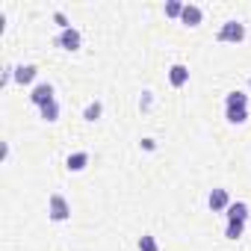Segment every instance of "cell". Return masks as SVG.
<instances>
[{"label":"cell","mask_w":251,"mask_h":251,"mask_svg":"<svg viewBox=\"0 0 251 251\" xmlns=\"http://www.w3.org/2000/svg\"><path fill=\"white\" fill-rule=\"evenodd\" d=\"M142 148L145 151H154V139H142Z\"/></svg>","instance_id":"d6986e66"},{"label":"cell","mask_w":251,"mask_h":251,"mask_svg":"<svg viewBox=\"0 0 251 251\" xmlns=\"http://www.w3.org/2000/svg\"><path fill=\"white\" fill-rule=\"evenodd\" d=\"M216 39H219V42H242V39H245V24H239V21H225Z\"/></svg>","instance_id":"7a4b0ae2"},{"label":"cell","mask_w":251,"mask_h":251,"mask_svg":"<svg viewBox=\"0 0 251 251\" xmlns=\"http://www.w3.org/2000/svg\"><path fill=\"white\" fill-rule=\"evenodd\" d=\"M36 74H39V68H36V65H18V68H15V83L27 86V83H33V80H36Z\"/></svg>","instance_id":"ba28073f"},{"label":"cell","mask_w":251,"mask_h":251,"mask_svg":"<svg viewBox=\"0 0 251 251\" xmlns=\"http://www.w3.org/2000/svg\"><path fill=\"white\" fill-rule=\"evenodd\" d=\"M242 230H245V222H227L225 236H227V239H239V236H242Z\"/></svg>","instance_id":"4fadbf2b"},{"label":"cell","mask_w":251,"mask_h":251,"mask_svg":"<svg viewBox=\"0 0 251 251\" xmlns=\"http://www.w3.org/2000/svg\"><path fill=\"white\" fill-rule=\"evenodd\" d=\"M201 18H204L201 6H195V3H186V6H183V15H180V21H183L186 27H198V24H201Z\"/></svg>","instance_id":"5b68a950"},{"label":"cell","mask_w":251,"mask_h":251,"mask_svg":"<svg viewBox=\"0 0 251 251\" xmlns=\"http://www.w3.org/2000/svg\"><path fill=\"white\" fill-rule=\"evenodd\" d=\"M42 118H45V121H56V118H59V103L50 100L48 106H42Z\"/></svg>","instance_id":"5bb4252c"},{"label":"cell","mask_w":251,"mask_h":251,"mask_svg":"<svg viewBox=\"0 0 251 251\" xmlns=\"http://www.w3.org/2000/svg\"><path fill=\"white\" fill-rule=\"evenodd\" d=\"M56 45L62 48V50H77L80 48V33L71 27V30H62L59 33V39H56Z\"/></svg>","instance_id":"277c9868"},{"label":"cell","mask_w":251,"mask_h":251,"mask_svg":"<svg viewBox=\"0 0 251 251\" xmlns=\"http://www.w3.org/2000/svg\"><path fill=\"white\" fill-rule=\"evenodd\" d=\"M227 207H230L227 189H213V192H210V210L219 213V210H227Z\"/></svg>","instance_id":"52a82bcc"},{"label":"cell","mask_w":251,"mask_h":251,"mask_svg":"<svg viewBox=\"0 0 251 251\" xmlns=\"http://www.w3.org/2000/svg\"><path fill=\"white\" fill-rule=\"evenodd\" d=\"M139 251H160V245H157V239L154 236H139Z\"/></svg>","instance_id":"e0dca14e"},{"label":"cell","mask_w":251,"mask_h":251,"mask_svg":"<svg viewBox=\"0 0 251 251\" xmlns=\"http://www.w3.org/2000/svg\"><path fill=\"white\" fill-rule=\"evenodd\" d=\"M48 216L53 222H65V219H71V204L62 195H50L48 198Z\"/></svg>","instance_id":"6da1fadb"},{"label":"cell","mask_w":251,"mask_h":251,"mask_svg":"<svg viewBox=\"0 0 251 251\" xmlns=\"http://www.w3.org/2000/svg\"><path fill=\"white\" fill-rule=\"evenodd\" d=\"M225 106H248V95H242V92H230V95L225 98Z\"/></svg>","instance_id":"7c38bea8"},{"label":"cell","mask_w":251,"mask_h":251,"mask_svg":"<svg viewBox=\"0 0 251 251\" xmlns=\"http://www.w3.org/2000/svg\"><path fill=\"white\" fill-rule=\"evenodd\" d=\"M65 166H68V172H83V169L89 166V154H86V151H77V154H71V157L65 160Z\"/></svg>","instance_id":"8fae6325"},{"label":"cell","mask_w":251,"mask_h":251,"mask_svg":"<svg viewBox=\"0 0 251 251\" xmlns=\"http://www.w3.org/2000/svg\"><path fill=\"white\" fill-rule=\"evenodd\" d=\"M30 100H33V103H36L39 109H42V106H48L50 100H56V98H53V86H50V83H39V86L33 89Z\"/></svg>","instance_id":"3957f363"},{"label":"cell","mask_w":251,"mask_h":251,"mask_svg":"<svg viewBox=\"0 0 251 251\" xmlns=\"http://www.w3.org/2000/svg\"><path fill=\"white\" fill-rule=\"evenodd\" d=\"M183 6H186V3L169 0V3H166V15H169V18H180V15H183Z\"/></svg>","instance_id":"2e32d148"},{"label":"cell","mask_w":251,"mask_h":251,"mask_svg":"<svg viewBox=\"0 0 251 251\" xmlns=\"http://www.w3.org/2000/svg\"><path fill=\"white\" fill-rule=\"evenodd\" d=\"M53 21H56V24H59L62 30H71V24H68V18H65L62 12H53Z\"/></svg>","instance_id":"ac0fdd59"},{"label":"cell","mask_w":251,"mask_h":251,"mask_svg":"<svg viewBox=\"0 0 251 251\" xmlns=\"http://www.w3.org/2000/svg\"><path fill=\"white\" fill-rule=\"evenodd\" d=\"M100 112H103V106H100V103L95 100V103H89V106H86L83 118H86V121H98V118H100Z\"/></svg>","instance_id":"9a60e30c"},{"label":"cell","mask_w":251,"mask_h":251,"mask_svg":"<svg viewBox=\"0 0 251 251\" xmlns=\"http://www.w3.org/2000/svg\"><path fill=\"white\" fill-rule=\"evenodd\" d=\"M225 118L230 124H245L248 121V106H225Z\"/></svg>","instance_id":"9c48e42d"},{"label":"cell","mask_w":251,"mask_h":251,"mask_svg":"<svg viewBox=\"0 0 251 251\" xmlns=\"http://www.w3.org/2000/svg\"><path fill=\"white\" fill-rule=\"evenodd\" d=\"M248 219V204L245 201H233L227 207V222H245Z\"/></svg>","instance_id":"30bf717a"},{"label":"cell","mask_w":251,"mask_h":251,"mask_svg":"<svg viewBox=\"0 0 251 251\" xmlns=\"http://www.w3.org/2000/svg\"><path fill=\"white\" fill-rule=\"evenodd\" d=\"M169 80H172V86H186L189 83V68L186 65H180V62H175L172 68H169Z\"/></svg>","instance_id":"8992f818"},{"label":"cell","mask_w":251,"mask_h":251,"mask_svg":"<svg viewBox=\"0 0 251 251\" xmlns=\"http://www.w3.org/2000/svg\"><path fill=\"white\" fill-rule=\"evenodd\" d=\"M248 86H251V77H248Z\"/></svg>","instance_id":"ffe728a7"}]
</instances>
